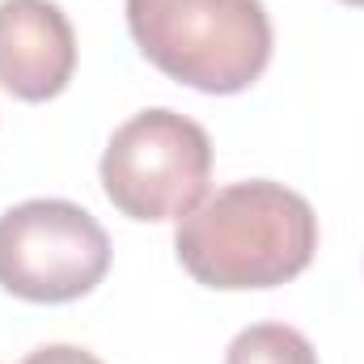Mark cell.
<instances>
[{"label":"cell","instance_id":"cell-3","mask_svg":"<svg viewBox=\"0 0 364 364\" xmlns=\"http://www.w3.org/2000/svg\"><path fill=\"white\" fill-rule=\"evenodd\" d=\"M212 182V140L178 110L132 114L102 153V191L132 220H182Z\"/></svg>","mask_w":364,"mask_h":364},{"label":"cell","instance_id":"cell-4","mask_svg":"<svg viewBox=\"0 0 364 364\" xmlns=\"http://www.w3.org/2000/svg\"><path fill=\"white\" fill-rule=\"evenodd\" d=\"M110 272V237L85 208L68 199H26L0 216V288L64 305L93 292Z\"/></svg>","mask_w":364,"mask_h":364},{"label":"cell","instance_id":"cell-1","mask_svg":"<svg viewBox=\"0 0 364 364\" xmlns=\"http://www.w3.org/2000/svg\"><path fill=\"white\" fill-rule=\"evenodd\" d=\"M174 250L203 288H279L314 263L318 216L284 182H233L182 216Z\"/></svg>","mask_w":364,"mask_h":364},{"label":"cell","instance_id":"cell-6","mask_svg":"<svg viewBox=\"0 0 364 364\" xmlns=\"http://www.w3.org/2000/svg\"><path fill=\"white\" fill-rule=\"evenodd\" d=\"M225 364H318V356L301 331L284 322H259L229 343Z\"/></svg>","mask_w":364,"mask_h":364},{"label":"cell","instance_id":"cell-2","mask_svg":"<svg viewBox=\"0 0 364 364\" xmlns=\"http://www.w3.org/2000/svg\"><path fill=\"white\" fill-rule=\"evenodd\" d=\"M140 55L199 93H242L272 64L263 0H127Z\"/></svg>","mask_w":364,"mask_h":364},{"label":"cell","instance_id":"cell-5","mask_svg":"<svg viewBox=\"0 0 364 364\" xmlns=\"http://www.w3.org/2000/svg\"><path fill=\"white\" fill-rule=\"evenodd\" d=\"M77 73V34L55 0H0V85L21 102H47Z\"/></svg>","mask_w":364,"mask_h":364},{"label":"cell","instance_id":"cell-8","mask_svg":"<svg viewBox=\"0 0 364 364\" xmlns=\"http://www.w3.org/2000/svg\"><path fill=\"white\" fill-rule=\"evenodd\" d=\"M343 4H356V9H364V0H343Z\"/></svg>","mask_w":364,"mask_h":364},{"label":"cell","instance_id":"cell-7","mask_svg":"<svg viewBox=\"0 0 364 364\" xmlns=\"http://www.w3.org/2000/svg\"><path fill=\"white\" fill-rule=\"evenodd\" d=\"M21 364H102V360L85 348H73V343H47V348L30 352Z\"/></svg>","mask_w":364,"mask_h":364}]
</instances>
